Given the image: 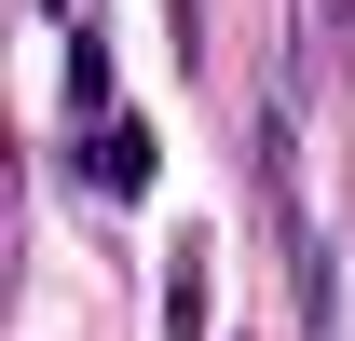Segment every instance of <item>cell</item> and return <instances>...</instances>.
<instances>
[{
	"mask_svg": "<svg viewBox=\"0 0 355 341\" xmlns=\"http://www.w3.org/2000/svg\"><path fill=\"white\" fill-rule=\"evenodd\" d=\"M219 328V232H178L164 246V341H205Z\"/></svg>",
	"mask_w": 355,
	"mask_h": 341,
	"instance_id": "cell-1",
	"label": "cell"
},
{
	"mask_svg": "<svg viewBox=\"0 0 355 341\" xmlns=\"http://www.w3.org/2000/svg\"><path fill=\"white\" fill-rule=\"evenodd\" d=\"M150 164H164V150H150V123H137V110H110V123H83V177L110 191V205H137V191H150Z\"/></svg>",
	"mask_w": 355,
	"mask_h": 341,
	"instance_id": "cell-2",
	"label": "cell"
},
{
	"mask_svg": "<svg viewBox=\"0 0 355 341\" xmlns=\"http://www.w3.org/2000/svg\"><path fill=\"white\" fill-rule=\"evenodd\" d=\"M69 96L110 123V28H69Z\"/></svg>",
	"mask_w": 355,
	"mask_h": 341,
	"instance_id": "cell-3",
	"label": "cell"
},
{
	"mask_svg": "<svg viewBox=\"0 0 355 341\" xmlns=\"http://www.w3.org/2000/svg\"><path fill=\"white\" fill-rule=\"evenodd\" d=\"M301 42L328 55V69H355V0H301Z\"/></svg>",
	"mask_w": 355,
	"mask_h": 341,
	"instance_id": "cell-4",
	"label": "cell"
},
{
	"mask_svg": "<svg viewBox=\"0 0 355 341\" xmlns=\"http://www.w3.org/2000/svg\"><path fill=\"white\" fill-rule=\"evenodd\" d=\"M42 14H55V0H42Z\"/></svg>",
	"mask_w": 355,
	"mask_h": 341,
	"instance_id": "cell-5",
	"label": "cell"
}]
</instances>
